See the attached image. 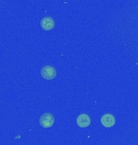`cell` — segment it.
<instances>
[{
    "label": "cell",
    "mask_w": 138,
    "mask_h": 145,
    "mask_svg": "<svg viewBox=\"0 0 138 145\" xmlns=\"http://www.w3.org/2000/svg\"><path fill=\"white\" fill-rule=\"evenodd\" d=\"M54 122H55L54 116L50 113H45V114H42L39 120L40 124L44 128L51 127L54 124Z\"/></svg>",
    "instance_id": "obj_1"
},
{
    "label": "cell",
    "mask_w": 138,
    "mask_h": 145,
    "mask_svg": "<svg viewBox=\"0 0 138 145\" xmlns=\"http://www.w3.org/2000/svg\"><path fill=\"white\" fill-rule=\"evenodd\" d=\"M41 73L42 78L45 80H53L56 78L57 71L55 68L51 65H45L41 69Z\"/></svg>",
    "instance_id": "obj_2"
},
{
    "label": "cell",
    "mask_w": 138,
    "mask_h": 145,
    "mask_svg": "<svg viewBox=\"0 0 138 145\" xmlns=\"http://www.w3.org/2000/svg\"><path fill=\"white\" fill-rule=\"evenodd\" d=\"M41 27L45 31H50L52 29H53L55 27V21L52 17H49V16L45 17L41 20Z\"/></svg>",
    "instance_id": "obj_3"
},
{
    "label": "cell",
    "mask_w": 138,
    "mask_h": 145,
    "mask_svg": "<svg viewBox=\"0 0 138 145\" xmlns=\"http://www.w3.org/2000/svg\"><path fill=\"white\" fill-rule=\"evenodd\" d=\"M91 117L87 114H80L77 118V124L79 127H82V128L87 127L91 125Z\"/></svg>",
    "instance_id": "obj_4"
},
{
    "label": "cell",
    "mask_w": 138,
    "mask_h": 145,
    "mask_svg": "<svg viewBox=\"0 0 138 145\" xmlns=\"http://www.w3.org/2000/svg\"><path fill=\"white\" fill-rule=\"evenodd\" d=\"M101 123L105 127H112L116 123L115 117L112 114H103L101 118Z\"/></svg>",
    "instance_id": "obj_5"
}]
</instances>
